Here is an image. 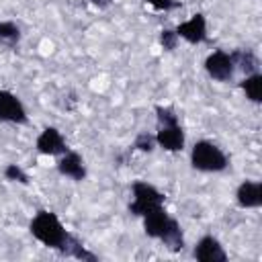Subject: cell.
Wrapping results in <instances>:
<instances>
[{
	"label": "cell",
	"mask_w": 262,
	"mask_h": 262,
	"mask_svg": "<svg viewBox=\"0 0 262 262\" xmlns=\"http://www.w3.org/2000/svg\"><path fill=\"white\" fill-rule=\"evenodd\" d=\"M176 35L186 39L188 43H203L207 39V20L201 12L192 14L188 20L180 23L176 27Z\"/></svg>",
	"instance_id": "cell-8"
},
{
	"label": "cell",
	"mask_w": 262,
	"mask_h": 262,
	"mask_svg": "<svg viewBox=\"0 0 262 262\" xmlns=\"http://www.w3.org/2000/svg\"><path fill=\"white\" fill-rule=\"evenodd\" d=\"M35 147L39 154H45V156H61L68 151V145H66V139L61 135L59 129L55 127H45L37 141H35Z\"/></svg>",
	"instance_id": "cell-6"
},
{
	"label": "cell",
	"mask_w": 262,
	"mask_h": 262,
	"mask_svg": "<svg viewBox=\"0 0 262 262\" xmlns=\"http://www.w3.org/2000/svg\"><path fill=\"white\" fill-rule=\"evenodd\" d=\"M160 43H162V47H164L166 51L176 49V43H178V35H176V31H172V29H164V31L160 33Z\"/></svg>",
	"instance_id": "cell-20"
},
{
	"label": "cell",
	"mask_w": 262,
	"mask_h": 262,
	"mask_svg": "<svg viewBox=\"0 0 262 262\" xmlns=\"http://www.w3.org/2000/svg\"><path fill=\"white\" fill-rule=\"evenodd\" d=\"M0 121L16 123V125H25L29 121L25 104L10 90H0Z\"/></svg>",
	"instance_id": "cell-4"
},
{
	"label": "cell",
	"mask_w": 262,
	"mask_h": 262,
	"mask_svg": "<svg viewBox=\"0 0 262 262\" xmlns=\"http://www.w3.org/2000/svg\"><path fill=\"white\" fill-rule=\"evenodd\" d=\"M156 113H158V123H160V127H164V125H176V123H178V117H176L174 111L168 108V106H156Z\"/></svg>",
	"instance_id": "cell-19"
},
{
	"label": "cell",
	"mask_w": 262,
	"mask_h": 262,
	"mask_svg": "<svg viewBox=\"0 0 262 262\" xmlns=\"http://www.w3.org/2000/svg\"><path fill=\"white\" fill-rule=\"evenodd\" d=\"M235 199H237V205L244 209H258L262 205V184L254 180L242 182L237 186Z\"/></svg>",
	"instance_id": "cell-11"
},
{
	"label": "cell",
	"mask_w": 262,
	"mask_h": 262,
	"mask_svg": "<svg viewBox=\"0 0 262 262\" xmlns=\"http://www.w3.org/2000/svg\"><path fill=\"white\" fill-rule=\"evenodd\" d=\"M147 4H151L156 10H172L180 6V2L176 0H147Z\"/></svg>",
	"instance_id": "cell-21"
},
{
	"label": "cell",
	"mask_w": 262,
	"mask_h": 262,
	"mask_svg": "<svg viewBox=\"0 0 262 262\" xmlns=\"http://www.w3.org/2000/svg\"><path fill=\"white\" fill-rule=\"evenodd\" d=\"M141 217H143V229H145V233H147L149 237L160 239V235H162L164 227H166V225H168V221H170V215L166 213L164 205H160V207H156V209L147 211V213H145V215H141Z\"/></svg>",
	"instance_id": "cell-12"
},
{
	"label": "cell",
	"mask_w": 262,
	"mask_h": 262,
	"mask_svg": "<svg viewBox=\"0 0 262 262\" xmlns=\"http://www.w3.org/2000/svg\"><path fill=\"white\" fill-rule=\"evenodd\" d=\"M160 239H162V244H164L170 252H180V250L184 248V235H182L180 223L170 217V221H168V225L164 227Z\"/></svg>",
	"instance_id": "cell-13"
},
{
	"label": "cell",
	"mask_w": 262,
	"mask_h": 262,
	"mask_svg": "<svg viewBox=\"0 0 262 262\" xmlns=\"http://www.w3.org/2000/svg\"><path fill=\"white\" fill-rule=\"evenodd\" d=\"M18 39H20V29L10 20H2L0 23V45L12 47L18 43Z\"/></svg>",
	"instance_id": "cell-16"
},
{
	"label": "cell",
	"mask_w": 262,
	"mask_h": 262,
	"mask_svg": "<svg viewBox=\"0 0 262 262\" xmlns=\"http://www.w3.org/2000/svg\"><path fill=\"white\" fill-rule=\"evenodd\" d=\"M133 147L139 149V151H147V154H149V151L156 147V135H151V133H147V131H141V133L135 137Z\"/></svg>",
	"instance_id": "cell-17"
},
{
	"label": "cell",
	"mask_w": 262,
	"mask_h": 262,
	"mask_svg": "<svg viewBox=\"0 0 262 262\" xmlns=\"http://www.w3.org/2000/svg\"><path fill=\"white\" fill-rule=\"evenodd\" d=\"M131 190H133V203L129 205V211L133 213V215H145L147 211H151V209H156V207H160V205H164V192H160L156 186H151V184H147V182H141V180H137V182H133V186H131Z\"/></svg>",
	"instance_id": "cell-3"
},
{
	"label": "cell",
	"mask_w": 262,
	"mask_h": 262,
	"mask_svg": "<svg viewBox=\"0 0 262 262\" xmlns=\"http://www.w3.org/2000/svg\"><path fill=\"white\" fill-rule=\"evenodd\" d=\"M57 170H59V174H63V176H68V178H72V180H78V182L86 178L84 160H82V156L76 154V151H66V154H61V158H59V162H57Z\"/></svg>",
	"instance_id": "cell-10"
},
{
	"label": "cell",
	"mask_w": 262,
	"mask_h": 262,
	"mask_svg": "<svg viewBox=\"0 0 262 262\" xmlns=\"http://www.w3.org/2000/svg\"><path fill=\"white\" fill-rule=\"evenodd\" d=\"M192 256L199 260V262H225L227 260V254L223 250V246L219 244L217 237L213 235H205L196 242L194 246V252Z\"/></svg>",
	"instance_id": "cell-7"
},
{
	"label": "cell",
	"mask_w": 262,
	"mask_h": 262,
	"mask_svg": "<svg viewBox=\"0 0 262 262\" xmlns=\"http://www.w3.org/2000/svg\"><path fill=\"white\" fill-rule=\"evenodd\" d=\"M190 164L201 172H221L227 168V156L211 141H196L190 151Z\"/></svg>",
	"instance_id": "cell-2"
},
{
	"label": "cell",
	"mask_w": 262,
	"mask_h": 262,
	"mask_svg": "<svg viewBox=\"0 0 262 262\" xmlns=\"http://www.w3.org/2000/svg\"><path fill=\"white\" fill-rule=\"evenodd\" d=\"M205 70L217 82L231 80L233 78V72H235L233 61H231L229 53H225V51H213V53H209L207 59H205Z\"/></svg>",
	"instance_id": "cell-5"
},
{
	"label": "cell",
	"mask_w": 262,
	"mask_h": 262,
	"mask_svg": "<svg viewBox=\"0 0 262 262\" xmlns=\"http://www.w3.org/2000/svg\"><path fill=\"white\" fill-rule=\"evenodd\" d=\"M239 88L246 92V96H248L252 102H260V100H262V76H260L258 72L246 76V78L239 82Z\"/></svg>",
	"instance_id": "cell-15"
},
{
	"label": "cell",
	"mask_w": 262,
	"mask_h": 262,
	"mask_svg": "<svg viewBox=\"0 0 262 262\" xmlns=\"http://www.w3.org/2000/svg\"><path fill=\"white\" fill-rule=\"evenodd\" d=\"M4 176H6V180H10V182H20V184H27V182H29L27 172H25L20 166H16V164H8L6 170H4Z\"/></svg>",
	"instance_id": "cell-18"
},
{
	"label": "cell",
	"mask_w": 262,
	"mask_h": 262,
	"mask_svg": "<svg viewBox=\"0 0 262 262\" xmlns=\"http://www.w3.org/2000/svg\"><path fill=\"white\" fill-rule=\"evenodd\" d=\"M184 141H186V137H184V131L178 123L176 125H164L156 133V143L166 151H182Z\"/></svg>",
	"instance_id": "cell-9"
},
{
	"label": "cell",
	"mask_w": 262,
	"mask_h": 262,
	"mask_svg": "<svg viewBox=\"0 0 262 262\" xmlns=\"http://www.w3.org/2000/svg\"><path fill=\"white\" fill-rule=\"evenodd\" d=\"M229 57H231L235 70H242L246 76L256 74V70H258V57L250 49H235L233 53H229Z\"/></svg>",
	"instance_id": "cell-14"
},
{
	"label": "cell",
	"mask_w": 262,
	"mask_h": 262,
	"mask_svg": "<svg viewBox=\"0 0 262 262\" xmlns=\"http://www.w3.org/2000/svg\"><path fill=\"white\" fill-rule=\"evenodd\" d=\"M90 2H92V4L96 6V8H108L113 0H90Z\"/></svg>",
	"instance_id": "cell-22"
},
{
	"label": "cell",
	"mask_w": 262,
	"mask_h": 262,
	"mask_svg": "<svg viewBox=\"0 0 262 262\" xmlns=\"http://www.w3.org/2000/svg\"><path fill=\"white\" fill-rule=\"evenodd\" d=\"M29 229L33 233L35 239H39L43 246L47 248H53V250H63L70 233L68 229L63 227V223L59 221V217L51 211H39L31 223H29Z\"/></svg>",
	"instance_id": "cell-1"
}]
</instances>
